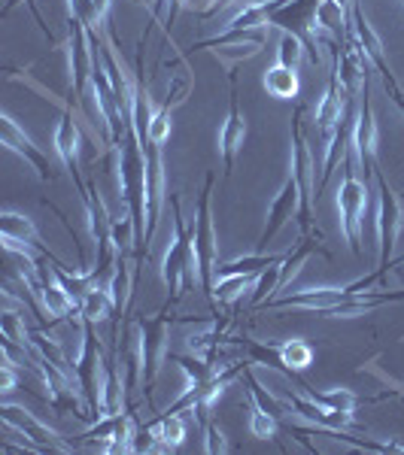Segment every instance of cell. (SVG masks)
I'll use <instances>...</instances> for the list:
<instances>
[{"instance_id":"cell-1","label":"cell","mask_w":404,"mask_h":455,"mask_svg":"<svg viewBox=\"0 0 404 455\" xmlns=\"http://www.w3.org/2000/svg\"><path fill=\"white\" fill-rule=\"evenodd\" d=\"M167 201H171V212H174V237H171V243H167L165 261H161V280L167 285L165 310H171L182 295L195 291V283L201 285V274H198L195 237H192V231H189L186 219H182L180 195L167 192Z\"/></svg>"},{"instance_id":"cell-2","label":"cell","mask_w":404,"mask_h":455,"mask_svg":"<svg viewBox=\"0 0 404 455\" xmlns=\"http://www.w3.org/2000/svg\"><path fill=\"white\" fill-rule=\"evenodd\" d=\"M301 113L304 109L295 107L292 113V128H289V173L295 176L298 182V192H301V207H298V228H301V237L307 240H326V234L313 225V152L307 146L304 128H301Z\"/></svg>"},{"instance_id":"cell-3","label":"cell","mask_w":404,"mask_h":455,"mask_svg":"<svg viewBox=\"0 0 404 455\" xmlns=\"http://www.w3.org/2000/svg\"><path fill=\"white\" fill-rule=\"evenodd\" d=\"M213 182L216 173L204 176L201 195H198L195 207V252H198V274H201V291L216 304V264H219V243H216V228H213Z\"/></svg>"},{"instance_id":"cell-4","label":"cell","mask_w":404,"mask_h":455,"mask_svg":"<svg viewBox=\"0 0 404 455\" xmlns=\"http://www.w3.org/2000/svg\"><path fill=\"white\" fill-rule=\"evenodd\" d=\"M341 164H343V182L337 188L341 228L352 255H362V225H365V212H368V182H362L356 176V149H352V143Z\"/></svg>"},{"instance_id":"cell-5","label":"cell","mask_w":404,"mask_h":455,"mask_svg":"<svg viewBox=\"0 0 404 455\" xmlns=\"http://www.w3.org/2000/svg\"><path fill=\"white\" fill-rule=\"evenodd\" d=\"M374 180H377V240H380V267L374 270V280L384 283L389 267H392V252H395V243H399V234H401V225H404V207L399 201V195L389 188L386 176L380 173V167H374Z\"/></svg>"},{"instance_id":"cell-6","label":"cell","mask_w":404,"mask_h":455,"mask_svg":"<svg viewBox=\"0 0 404 455\" xmlns=\"http://www.w3.org/2000/svg\"><path fill=\"white\" fill-rule=\"evenodd\" d=\"M73 371H77V386L85 401V413H88V419L94 422L101 416L98 373H104V349H101L98 334H94V322H83V349H79V358H77V364H73Z\"/></svg>"},{"instance_id":"cell-7","label":"cell","mask_w":404,"mask_h":455,"mask_svg":"<svg viewBox=\"0 0 404 455\" xmlns=\"http://www.w3.org/2000/svg\"><path fill=\"white\" fill-rule=\"evenodd\" d=\"M94 49L88 40V28L77 12H68V70H70V92L77 109L85 113V85L92 83Z\"/></svg>"},{"instance_id":"cell-8","label":"cell","mask_w":404,"mask_h":455,"mask_svg":"<svg viewBox=\"0 0 404 455\" xmlns=\"http://www.w3.org/2000/svg\"><path fill=\"white\" fill-rule=\"evenodd\" d=\"M317 6H319V0H289L286 6H280V10L271 16L268 25H274V28H280L283 34H292V36H298L301 43H304V49H307V58H311L313 64H322V58H319V49H317V40H313V16H317Z\"/></svg>"},{"instance_id":"cell-9","label":"cell","mask_w":404,"mask_h":455,"mask_svg":"<svg viewBox=\"0 0 404 455\" xmlns=\"http://www.w3.org/2000/svg\"><path fill=\"white\" fill-rule=\"evenodd\" d=\"M171 315L167 310H161L158 315L152 319H143L137 322L141 325V340H143V395H146V403L152 401V386H156V377L161 371V358L167 352V325H171Z\"/></svg>"},{"instance_id":"cell-10","label":"cell","mask_w":404,"mask_h":455,"mask_svg":"<svg viewBox=\"0 0 404 455\" xmlns=\"http://www.w3.org/2000/svg\"><path fill=\"white\" fill-rule=\"evenodd\" d=\"M238 68L229 70V83H231V104H229V116H225L222 128H219V156H222V167H225V180H231L234 173V161H238L240 149H244L246 140V119L244 109H240L238 100Z\"/></svg>"},{"instance_id":"cell-11","label":"cell","mask_w":404,"mask_h":455,"mask_svg":"<svg viewBox=\"0 0 404 455\" xmlns=\"http://www.w3.org/2000/svg\"><path fill=\"white\" fill-rule=\"evenodd\" d=\"M352 149H356V161L365 167V182H368L374 176V167H377V122H374L368 83H365L362 94H359L356 128H352Z\"/></svg>"},{"instance_id":"cell-12","label":"cell","mask_w":404,"mask_h":455,"mask_svg":"<svg viewBox=\"0 0 404 455\" xmlns=\"http://www.w3.org/2000/svg\"><path fill=\"white\" fill-rule=\"evenodd\" d=\"M0 419H4L6 428L19 431L21 437L34 440L36 446H43V452H70L73 446L68 440H61L58 431H53L49 425H43L36 416L28 413L25 407H19V403H4L0 407Z\"/></svg>"},{"instance_id":"cell-13","label":"cell","mask_w":404,"mask_h":455,"mask_svg":"<svg viewBox=\"0 0 404 455\" xmlns=\"http://www.w3.org/2000/svg\"><path fill=\"white\" fill-rule=\"evenodd\" d=\"M0 140H4V146L10 152H16L19 158H25V164H31L43 182H55L58 180V173L53 167V161L46 158V152H43L40 146H36L31 137L19 128L16 119H12L10 113L0 116Z\"/></svg>"},{"instance_id":"cell-14","label":"cell","mask_w":404,"mask_h":455,"mask_svg":"<svg viewBox=\"0 0 404 455\" xmlns=\"http://www.w3.org/2000/svg\"><path fill=\"white\" fill-rule=\"evenodd\" d=\"M298 207H301V192H298L295 176L289 173L283 182V188L277 192V197L268 207V219H264V228H262L259 240H255V252H264L271 240H274L277 234L292 222V219H298Z\"/></svg>"},{"instance_id":"cell-15","label":"cell","mask_w":404,"mask_h":455,"mask_svg":"<svg viewBox=\"0 0 404 455\" xmlns=\"http://www.w3.org/2000/svg\"><path fill=\"white\" fill-rule=\"evenodd\" d=\"M352 291V285H343V289H335V285H322V289H304V291H292V295H280V298H271L264 300L268 310H313V313H322L328 307L341 304L347 300Z\"/></svg>"},{"instance_id":"cell-16","label":"cell","mask_w":404,"mask_h":455,"mask_svg":"<svg viewBox=\"0 0 404 455\" xmlns=\"http://www.w3.org/2000/svg\"><path fill=\"white\" fill-rule=\"evenodd\" d=\"M277 395H280V401L292 410V413H298L301 419L317 425V428H347V425H356V416L352 413L322 407V403H317L311 395L301 392V388L298 392H277Z\"/></svg>"},{"instance_id":"cell-17","label":"cell","mask_w":404,"mask_h":455,"mask_svg":"<svg viewBox=\"0 0 404 455\" xmlns=\"http://www.w3.org/2000/svg\"><path fill=\"white\" fill-rule=\"evenodd\" d=\"M53 143H55V152H58V158H61L64 171L70 173L73 186H77V192L83 195L85 192V182L79 180V143H83V134H79L77 122H73V113H70L68 107L61 109V119H58Z\"/></svg>"},{"instance_id":"cell-18","label":"cell","mask_w":404,"mask_h":455,"mask_svg":"<svg viewBox=\"0 0 404 455\" xmlns=\"http://www.w3.org/2000/svg\"><path fill=\"white\" fill-rule=\"evenodd\" d=\"M350 25H352V36H356L359 49H362V55L371 61V68L380 73V79L392 76V70H389V64H386V55H384V43H380L377 31L371 28V21L365 19L359 0H352L350 4Z\"/></svg>"},{"instance_id":"cell-19","label":"cell","mask_w":404,"mask_h":455,"mask_svg":"<svg viewBox=\"0 0 404 455\" xmlns=\"http://www.w3.org/2000/svg\"><path fill=\"white\" fill-rule=\"evenodd\" d=\"M347 100H350V94L341 88V76H337V64H335L332 76H328V85H326V94H322L319 104H317V124H319V131L326 137H332L335 128H337V122L343 119Z\"/></svg>"},{"instance_id":"cell-20","label":"cell","mask_w":404,"mask_h":455,"mask_svg":"<svg viewBox=\"0 0 404 455\" xmlns=\"http://www.w3.org/2000/svg\"><path fill=\"white\" fill-rule=\"evenodd\" d=\"M274 352L280 355V373H286V377L295 383L301 392L307 388V383L301 379V371H307L313 364V358H317V352H313L311 343L304 340H283V343H274Z\"/></svg>"},{"instance_id":"cell-21","label":"cell","mask_w":404,"mask_h":455,"mask_svg":"<svg viewBox=\"0 0 404 455\" xmlns=\"http://www.w3.org/2000/svg\"><path fill=\"white\" fill-rule=\"evenodd\" d=\"M313 31L326 34V40H335V43H341V46H343L350 31H352L347 6H343L341 0H319L317 16H313Z\"/></svg>"},{"instance_id":"cell-22","label":"cell","mask_w":404,"mask_h":455,"mask_svg":"<svg viewBox=\"0 0 404 455\" xmlns=\"http://www.w3.org/2000/svg\"><path fill=\"white\" fill-rule=\"evenodd\" d=\"M0 231H4V237H12V240H19V243H28L31 249H36L46 261H58L55 255L43 246L40 234H36V225L28 216H21V212H16V210L0 212Z\"/></svg>"},{"instance_id":"cell-23","label":"cell","mask_w":404,"mask_h":455,"mask_svg":"<svg viewBox=\"0 0 404 455\" xmlns=\"http://www.w3.org/2000/svg\"><path fill=\"white\" fill-rule=\"evenodd\" d=\"M286 255H289V249H286V252H277V255L253 252V255H240V259H231V261H219L216 264V280H225V276H238V274L259 276L268 267H274V264H283Z\"/></svg>"},{"instance_id":"cell-24","label":"cell","mask_w":404,"mask_h":455,"mask_svg":"<svg viewBox=\"0 0 404 455\" xmlns=\"http://www.w3.org/2000/svg\"><path fill=\"white\" fill-rule=\"evenodd\" d=\"M125 392H128V386L122 383L119 368H116V358H104V379H101V416H119L125 410Z\"/></svg>"},{"instance_id":"cell-25","label":"cell","mask_w":404,"mask_h":455,"mask_svg":"<svg viewBox=\"0 0 404 455\" xmlns=\"http://www.w3.org/2000/svg\"><path fill=\"white\" fill-rule=\"evenodd\" d=\"M264 92L277 100H295L298 92H301V79H298V70L295 68H286V64H271L264 70V79H262Z\"/></svg>"},{"instance_id":"cell-26","label":"cell","mask_w":404,"mask_h":455,"mask_svg":"<svg viewBox=\"0 0 404 455\" xmlns=\"http://www.w3.org/2000/svg\"><path fill=\"white\" fill-rule=\"evenodd\" d=\"M152 428V435H156V443H158V452H174L182 446V440H186V419H182V413H161L156 416L152 422H146Z\"/></svg>"},{"instance_id":"cell-27","label":"cell","mask_w":404,"mask_h":455,"mask_svg":"<svg viewBox=\"0 0 404 455\" xmlns=\"http://www.w3.org/2000/svg\"><path fill=\"white\" fill-rule=\"evenodd\" d=\"M109 315H116V300H113V291H109V283L107 285H92L88 295L79 300V322H104Z\"/></svg>"},{"instance_id":"cell-28","label":"cell","mask_w":404,"mask_h":455,"mask_svg":"<svg viewBox=\"0 0 404 455\" xmlns=\"http://www.w3.org/2000/svg\"><path fill=\"white\" fill-rule=\"evenodd\" d=\"M286 4L289 0H255V4H244L225 28H268L271 16Z\"/></svg>"},{"instance_id":"cell-29","label":"cell","mask_w":404,"mask_h":455,"mask_svg":"<svg viewBox=\"0 0 404 455\" xmlns=\"http://www.w3.org/2000/svg\"><path fill=\"white\" fill-rule=\"evenodd\" d=\"M317 252L328 255V252H326V246H322V240H319V243H311L307 237H301V246L289 249L286 261L280 264V280H277V291H286V289H289V283L298 276V270L304 267L307 259H311V255H317Z\"/></svg>"},{"instance_id":"cell-30","label":"cell","mask_w":404,"mask_h":455,"mask_svg":"<svg viewBox=\"0 0 404 455\" xmlns=\"http://www.w3.org/2000/svg\"><path fill=\"white\" fill-rule=\"evenodd\" d=\"M231 43H259V46H264V43H268V28H225L222 34L210 36V40H198L189 49L201 52V49L231 46Z\"/></svg>"},{"instance_id":"cell-31","label":"cell","mask_w":404,"mask_h":455,"mask_svg":"<svg viewBox=\"0 0 404 455\" xmlns=\"http://www.w3.org/2000/svg\"><path fill=\"white\" fill-rule=\"evenodd\" d=\"M192 92V70H189V61L186 55H176V64H174V73H171V83H167V92L165 98L158 100L165 109H176L182 100L189 98Z\"/></svg>"},{"instance_id":"cell-32","label":"cell","mask_w":404,"mask_h":455,"mask_svg":"<svg viewBox=\"0 0 404 455\" xmlns=\"http://www.w3.org/2000/svg\"><path fill=\"white\" fill-rule=\"evenodd\" d=\"M222 343H234V340H229V337H225V328L219 325V322H213V325L204 334H192V337H189V352H192V355H198V358H204V362L216 364Z\"/></svg>"},{"instance_id":"cell-33","label":"cell","mask_w":404,"mask_h":455,"mask_svg":"<svg viewBox=\"0 0 404 455\" xmlns=\"http://www.w3.org/2000/svg\"><path fill=\"white\" fill-rule=\"evenodd\" d=\"M304 395H311L313 401L322 403V407H328V410H341V413H352V410H356L359 403H362V398H359V395H352L350 388H335V392H317L313 386H307Z\"/></svg>"},{"instance_id":"cell-34","label":"cell","mask_w":404,"mask_h":455,"mask_svg":"<svg viewBox=\"0 0 404 455\" xmlns=\"http://www.w3.org/2000/svg\"><path fill=\"white\" fill-rule=\"evenodd\" d=\"M255 280H259V276H253V274H238V276L216 280V304H234L244 291H253Z\"/></svg>"},{"instance_id":"cell-35","label":"cell","mask_w":404,"mask_h":455,"mask_svg":"<svg viewBox=\"0 0 404 455\" xmlns=\"http://www.w3.org/2000/svg\"><path fill=\"white\" fill-rule=\"evenodd\" d=\"M277 431H280V419L262 410L255 401H249V435L259 440H277Z\"/></svg>"},{"instance_id":"cell-36","label":"cell","mask_w":404,"mask_h":455,"mask_svg":"<svg viewBox=\"0 0 404 455\" xmlns=\"http://www.w3.org/2000/svg\"><path fill=\"white\" fill-rule=\"evenodd\" d=\"M210 52L231 70V68H238L240 61H249V58L259 55L262 46L259 43H231V46H216V49H210Z\"/></svg>"},{"instance_id":"cell-37","label":"cell","mask_w":404,"mask_h":455,"mask_svg":"<svg viewBox=\"0 0 404 455\" xmlns=\"http://www.w3.org/2000/svg\"><path fill=\"white\" fill-rule=\"evenodd\" d=\"M0 331H4L6 340H12L16 347H31V331L25 328V319L12 310H4L0 313Z\"/></svg>"},{"instance_id":"cell-38","label":"cell","mask_w":404,"mask_h":455,"mask_svg":"<svg viewBox=\"0 0 404 455\" xmlns=\"http://www.w3.org/2000/svg\"><path fill=\"white\" fill-rule=\"evenodd\" d=\"M171 113L174 109H165L161 104H156V113H152L149 119V128H146V140L156 143V146H165L167 140H171Z\"/></svg>"},{"instance_id":"cell-39","label":"cell","mask_w":404,"mask_h":455,"mask_svg":"<svg viewBox=\"0 0 404 455\" xmlns=\"http://www.w3.org/2000/svg\"><path fill=\"white\" fill-rule=\"evenodd\" d=\"M277 280H280V264L268 267L264 274H259V280L253 285V307L259 310L264 307V300H271V291H277Z\"/></svg>"},{"instance_id":"cell-40","label":"cell","mask_w":404,"mask_h":455,"mask_svg":"<svg viewBox=\"0 0 404 455\" xmlns=\"http://www.w3.org/2000/svg\"><path fill=\"white\" fill-rule=\"evenodd\" d=\"M304 55H307L304 43H301L298 36H292V34H283L280 49H277V61L286 64V68H295L298 70V64L304 61Z\"/></svg>"},{"instance_id":"cell-41","label":"cell","mask_w":404,"mask_h":455,"mask_svg":"<svg viewBox=\"0 0 404 455\" xmlns=\"http://www.w3.org/2000/svg\"><path fill=\"white\" fill-rule=\"evenodd\" d=\"M204 452H210V455H222V452H229V440H225L222 435V428H219L216 422H204Z\"/></svg>"},{"instance_id":"cell-42","label":"cell","mask_w":404,"mask_h":455,"mask_svg":"<svg viewBox=\"0 0 404 455\" xmlns=\"http://www.w3.org/2000/svg\"><path fill=\"white\" fill-rule=\"evenodd\" d=\"M16 4H28V6H31V16H34V21H36V28H40V34L46 36V40L53 43V46H58L55 34L49 31V25H46V19H43L40 6H36V0H6V4H4V16H6V12H10V10H12V6H16Z\"/></svg>"},{"instance_id":"cell-43","label":"cell","mask_w":404,"mask_h":455,"mask_svg":"<svg viewBox=\"0 0 404 455\" xmlns=\"http://www.w3.org/2000/svg\"><path fill=\"white\" fill-rule=\"evenodd\" d=\"M16 364H12V355H6L4 352V368H0V392L10 395L12 388H16Z\"/></svg>"},{"instance_id":"cell-44","label":"cell","mask_w":404,"mask_h":455,"mask_svg":"<svg viewBox=\"0 0 404 455\" xmlns=\"http://www.w3.org/2000/svg\"><path fill=\"white\" fill-rule=\"evenodd\" d=\"M92 12H94V25H98V31H107V25H109V0H92Z\"/></svg>"},{"instance_id":"cell-45","label":"cell","mask_w":404,"mask_h":455,"mask_svg":"<svg viewBox=\"0 0 404 455\" xmlns=\"http://www.w3.org/2000/svg\"><path fill=\"white\" fill-rule=\"evenodd\" d=\"M384 88H386V94L392 98V104H395V109L404 116V92L399 88V83H395V76H386L384 79Z\"/></svg>"},{"instance_id":"cell-46","label":"cell","mask_w":404,"mask_h":455,"mask_svg":"<svg viewBox=\"0 0 404 455\" xmlns=\"http://www.w3.org/2000/svg\"><path fill=\"white\" fill-rule=\"evenodd\" d=\"M392 270L399 274V280L404 283V259H401V261H395V264H392Z\"/></svg>"},{"instance_id":"cell-47","label":"cell","mask_w":404,"mask_h":455,"mask_svg":"<svg viewBox=\"0 0 404 455\" xmlns=\"http://www.w3.org/2000/svg\"><path fill=\"white\" fill-rule=\"evenodd\" d=\"M131 4H149L152 6V4H158V0H131Z\"/></svg>"}]
</instances>
